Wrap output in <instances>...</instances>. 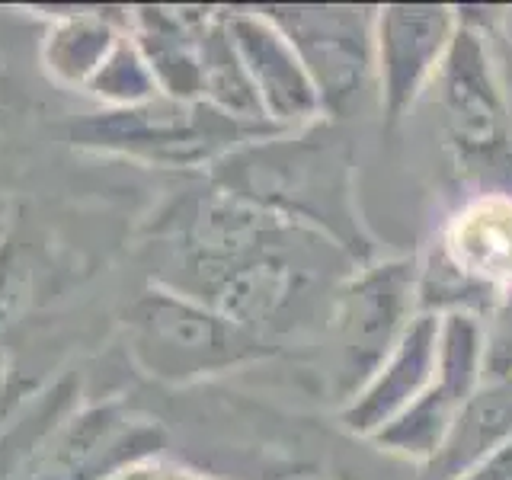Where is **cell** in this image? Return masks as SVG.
<instances>
[{"label": "cell", "mask_w": 512, "mask_h": 480, "mask_svg": "<svg viewBox=\"0 0 512 480\" xmlns=\"http://www.w3.org/2000/svg\"><path fill=\"white\" fill-rule=\"evenodd\" d=\"M432 87L442 106L448 141L464 164H484L509 151V103L503 80L487 32L464 13Z\"/></svg>", "instance_id": "cell-9"}, {"label": "cell", "mask_w": 512, "mask_h": 480, "mask_svg": "<svg viewBox=\"0 0 512 480\" xmlns=\"http://www.w3.org/2000/svg\"><path fill=\"white\" fill-rule=\"evenodd\" d=\"M439 327L442 314L436 311H420L410 320L394 349L336 410L340 429L372 442L426 394L439 365Z\"/></svg>", "instance_id": "cell-12"}, {"label": "cell", "mask_w": 512, "mask_h": 480, "mask_svg": "<svg viewBox=\"0 0 512 480\" xmlns=\"http://www.w3.org/2000/svg\"><path fill=\"white\" fill-rule=\"evenodd\" d=\"M487 381V340L484 324L471 311H445L439 327V365L426 394L372 439L378 452L410 461L416 468L439 455L455 416L471 394Z\"/></svg>", "instance_id": "cell-8"}, {"label": "cell", "mask_w": 512, "mask_h": 480, "mask_svg": "<svg viewBox=\"0 0 512 480\" xmlns=\"http://www.w3.org/2000/svg\"><path fill=\"white\" fill-rule=\"evenodd\" d=\"M308 68L327 122L349 119L375 93L378 7H263Z\"/></svg>", "instance_id": "cell-7"}, {"label": "cell", "mask_w": 512, "mask_h": 480, "mask_svg": "<svg viewBox=\"0 0 512 480\" xmlns=\"http://www.w3.org/2000/svg\"><path fill=\"white\" fill-rule=\"evenodd\" d=\"M506 439H512V375L487 378L471 394L448 429L439 455L420 468V480H458Z\"/></svg>", "instance_id": "cell-15"}, {"label": "cell", "mask_w": 512, "mask_h": 480, "mask_svg": "<svg viewBox=\"0 0 512 480\" xmlns=\"http://www.w3.org/2000/svg\"><path fill=\"white\" fill-rule=\"evenodd\" d=\"M26 285H29V269L23 263V250L16 240L4 237L0 240V336L13 324L16 311L23 308Z\"/></svg>", "instance_id": "cell-17"}, {"label": "cell", "mask_w": 512, "mask_h": 480, "mask_svg": "<svg viewBox=\"0 0 512 480\" xmlns=\"http://www.w3.org/2000/svg\"><path fill=\"white\" fill-rule=\"evenodd\" d=\"M512 292V192L480 189L461 199L420 256V311L487 317Z\"/></svg>", "instance_id": "cell-4"}, {"label": "cell", "mask_w": 512, "mask_h": 480, "mask_svg": "<svg viewBox=\"0 0 512 480\" xmlns=\"http://www.w3.org/2000/svg\"><path fill=\"white\" fill-rule=\"evenodd\" d=\"M269 135V128L237 122L208 103H186L173 96L132 109H96L71 122V144L93 157L128 160L154 170H212L224 157L250 141Z\"/></svg>", "instance_id": "cell-3"}, {"label": "cell", "mask_w": 512, "mask_h": 480, "mask_svg": "<svg viewBox=\"0 0 512 480\" xmlns=\"http://www.w3.org/2000/svg\"><path fill=\"white\" fill-rule=\"evenodd\" d=\"M125 349L144 378L167 388L212 381L272 356L263 336L164 282H151L128 304Z\"/></svg>", "instance_id": "cell-2"}, {"label": "cell", "mask_w": 512, "mask_h": 480, "mask_svg": "<svg viewBox=\"0 0 512 480\" xmlns=\"http://www.w3.org/2000/svg\"><path fill=\"white\" fill-rule=\"evenodd\" d=\"M416 314H420V256L362 263L336 285L327 324L336 343L343 400L375 372Z\"/></svg>", "instance_id": "cell-5"}, {"label": "cell", "mask_w": 512, "mask_h": 480, "mask_svg": "<svg viewBox=\"0 0 512 480\" xmlns=\"http://www.w3.org/2000/svg\"><path fill=\"white\" fill-rule=\"evenodd\" d=\"M461 13L445 4H388L375 13V96L384 128H397L432 90Z\"/></svg>", "instance_id": "cell-10"}, {"label": "cell", "mask_w": 512, "mask_h": 480, "mask_svg": "<svg viewBox=\"0 0 512 480\" xmlns=\"http://www.w3.org/2000/svg\"><path fill=\"white\" fill-rule=\"evenodd\" d=\"M10 119H13V109H10V93L4 87V77H0V141L7 138L10 132Z\"/></svg>", "instance_id": "cell-20"}, {"label": "cell", "mask_w": 512, "mask_h": 480, "mask_svg": "<svg viewBox=\"0 0 512 480\" xmlns=\"http://www.w3.org/2000/svg\"><path fill=\"white\" fill-rule=\"evenodd\" d=\"M215 7H132L128 36L148 61L164 96L202 103L205 32Z\"/></svg>", "instance_id": "cell-13"}, {"label": "cell", "mask_w": 512, "mask_h": 480, "mask_svg": "<svg viewBox=\"0 0 512 480\" xmlns=\"http://www.w3.org/2000/svg\"><path fill=\"white\" fill-rule=\"evenodd\" d=\"M87 100L96 103V109H132L160 96L157 80L148 68V61L138 52V45L125 32V39L112 48V55L103 61V68L84 90Z\"/></svg>", "instance_id": "cell-16"}, {"label": "cell", "mask_w": 512, "mask_h": 480, "mask_svg": "<svg viewBox=\"0 0 512 480\" xmlns=\"http://www.w3.org/2000/svg\"><path fill=\"white\" fill-rule=\"evenodd\" d=\"M45 16L39 68L58 90L84 93L125 32L128 10L112 7H32Z\"/></svg>", "instance_id": "cell-14"}, {"label": "cell", "mask_w": 512, "mask_h": 480, "mask_svg": "<svg viewBox=\"0 0 512 480\" xmlns=\"http://www.w3.org/2000/svg\"><path fill=\"white\" fill-rule=\"evenodd\" d=\"M112 480H218V477L202 474L196 468H189V464L173 461V458H167L164 452H160V455H148L141 461H132Z\"/></svg>", "instance_id": "cell-18"}, {"label": "cell", "mask_w": 512, "mask_h": 480, "mask_svg": "<svg viewBox=\"0 0 512 480\" xmlns=\"http://www.w3.org/2000/svg\"><path fill=\"white\" fill-rule=\"evenodd\" d=\"M496 23H500V36L509 42V48H512V7H506V10H500V16H496Z\"/></svg>", "instance_id": "cell-21"}, {"label": "cell", "mask_w": 512, "mask_h": 480, "mask_svg": "<svg viewBox=\"0 0 512 480\" xmlns=\"http://www.w3.org/2000/svg\"><path fill=\"white\" fill-rule=\"evenodd\" d=\"M221 20L269 128L301 132L327 122L298 48L263 7H221Z\"/></svg>", "instance_id": "cell-11"}, {"label": "cell", "mask_w": 512, "mask_h": 480, "mask_svg": "<svg viewBox=\"0 0 512 480\" xmlns=\"http://www.w3.org/2000/svg\"><path fill=\"white\" fill-rule=\"evenodd\" d=\"M458 480H512V439H506L500 448H493L484 461H477Z\"/></svg>", "instance_id": "cell-19"}, {"label": "cell", "mask_w": 512, "mask_h": 480, "mask_svg": "<svg viewBox=\"0 0 512 480\" xmlns=\"http://www.w3.org/2000/svg\"><path fill=\"white\" fill-rule=\"evenodd\" d=\"M167 432L154 416L122 400L87 404L26 448L10 480H112L132 461L164 452Z\"/></svg>", "instance_id": "cell-6"}, {"label": "cell", "mask_w": 512, "mask_h": 480, "mask_svg": "<svg viewBox=\"0 0 512 480\" xmlns=\"http://www.w3.org/2000/svg\"><path fill=\"white\" fill-rule=\"evenodd\" d=\"M208 180L327 237L356 266L375 260L359 212L356 157L333 122L250 141L208 170Z\"/></svg>", "instance_id": "cell-1"}]
</instances>
